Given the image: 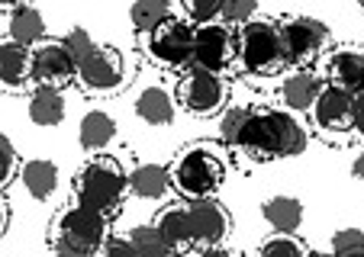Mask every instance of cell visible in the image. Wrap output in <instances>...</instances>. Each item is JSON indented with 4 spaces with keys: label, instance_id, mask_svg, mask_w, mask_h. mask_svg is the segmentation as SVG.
<instances>
[{
    "label": "cell",
    "instance_id": "cell-1",
    "mask_svg": "<svg viewBox=\"0 0 364 257\" xmlns=\"http://www.w3.org/2000/svg\"><path fill=\"white\" fill-rule=\"evenodd\" d=\"M235 148L255 161L296 158L306 148V128L287 109H252Z\"/></svg>",
    "mask_w": 364,
    "mask_h": 257
},
{
    "label": "cell",
    "instance_id": "cell-2",
    "mask_svg": "<svg viewBox=\"0 0 364 257\" xmlns=\"http://www.w3.org/2000/svg\"><path fill=\"white\" fill-rule=\"evenodd\" d=\"M107 241V216L90 206L71 203L48 229V248L55 257H97Z\"/></svg>",
    "mask_w": 364,
    "mask_h": 257
},
{
    "label": "cell",
    "instance_id": "cell-3",
    "mask_svg": "<svg viewBox=\"0 0 364 257\" xmlns=\"http://www.w3.org/2000/svg\"><path fill=\"white\" fill-rule=\"evenodd\" d=\"M171 187L178 190L187 203H200V199H213V193L223 187L226 177V164L220 161L210 145H187L178 151L171 164Z\"/></svg>",
    "mask_w": 364,
    "mask_h": 257
},
{
    "label": "cell",
    "instance_id": "cell-4",
    "mask_svg": "<svg viewBox=\"0 0 364 257\" xmlns=\"http://www.w3.org/2000/svg\"><path fill=\"white\" fill-rule=\"evenodd\" d=\"M75 199L81 206L110 216L119 203H123L126 190H129V174L119 168L117 158H90L87 164H81V170L75 174Z\"/></svg>",
    "mask_w": 364,
    "mask_h": 257
},
{
    "label": "cell",
    "instance_id": "cell-5",
    "mask_svg": "<svg viewBox=\"0 0 364 257\" xmlns=\"http://www.w3.org/2000/svg\"><path fill=\"white\" fill-rule=\"evenodd\" d=\"M235 45H239V68L248 75H274L287 65V55H284V39H281V23L274 20H252L239 29L235 35Z\"/></svg>",
    "mask_w": 364,
    "mask_h": 257
},
{
    "label": "cell",
    "instance_id": "cell-6",
    "mask_svg": "<svg viewBox=\"0 0 364 257\" xmlns=\"http://www.w3.org/2000/svg\"><path fill=\"white\" fill-rule=\"evenodd\" d=\"M193 42H197V26L184 16H171L149 35V55L165 68H193Z\"/></svg>",
    "mask_w": 364,
    "mask_h": 257
},
{
    "label": "cell",
    "instance_id": "cell-7",
    "mask_svg": "<svg viewBox=\"0 0 364 257\" xmlns=\"http://www.w3.org/2000/svg\"><path fill=\"white\" fill-rule=\"evenodd\" d=\"M229 100V84L220 75L200 68H187L178 84V103L193 116H210L220 113Z\"/></svg>",
    "mask_w": 364,
    "mask_h": 257
},
{
    "label": "cell",
    "instance_id": "cell-8",
    "mask_svg": "<svg viewBox=\"0 0 364 257\" xmlns=\"http://www.w3.org/2000/svg\"><path fill=\"white\" fill-rule=\"evenodd\" d=\"M281 39L290 65H309L329 45V26L313 16H290L281 23Z\"/></svg>",
    "mask_w": 364,
    "mask_h": 257
},
{
    "label": "cell",
    "instance_id": "cell-9",
    "mask_svg": "<svg viewBox=\"0 0 364 257\" xmlns=\"http://www.w3.org/2000/svg\"><path fill=\"white\" fill-rule=\"evenodd\" d=\"M239 55L235 45V33L226 23H210V26H197V42H193V68L220 75L229 68Z\"/></svg>",
    "mask_w": 364,
    "mask_h": 257
},
{
    "label": "cell",
    "instance_id": "cell-10",
    "mask_svg": "<svg viewBox=\"0 0 364 257\" xmlns=\"http://www.w3.org/2000/svg\"><path fill=\"white\" fill-rule=\"evenodd\" d=\"M77 77H81V84L90 94H113L117 87H123L126 77L123 55L110 45H97V52L77 68Z\"/></svg>",
    "mask_w": 364,
    "mask_h": 257
},
{
    "label": "cell",
    "instance_id": "cell-11",
    "mask_svg": "<svg viewBox=\"0 0 364 257\" xmlns=\"http://www.w3.org/2000/svg\"><path fill=\"white\" fill-rule=\"evenodd\" d=\"M71 77H77V65L71 61L68 48H65L62 42H42V45L33 48V81H36V87L62 90Z\"/></svg>",
    "mask_w": 364,
    "mask_h": 257
},
{
    "label": "cell",
    "instance_id": "cell-12",
    "mask_svg": "<svg viewBox=\"0 0 364 257\" xmlns=\"http://www.w3.org/2000/svg\"><path fill=\"white\" fill-rule=\"evenodd\" d=\"M326 84L351 97L364 94V45L345 42L332 48V55L326 58Z\"/></svg>",
    "mask_w": 364,
    "mask_h": 257
},
{
    "label": "cell",
    "instance_id": "cell-13",
    "mask_svg": "<svg viewBox=\"0 0 364 257\" xmlns=\"http://www.w3.org/2000/svg\"><path fill=\"white\" fill-rule=\"evenodd\" d=\"M313 122H316L323 132H329V136L355 132V97L332 87V84H326L316 106H313Z\"/></svg>",
    "mask_w": 364,
    "mask_h": 257
},
{
    "label": "cell",
    "instance_id": "cell-14",
    "mask_svg": "<svg viewBox=\"0 0 364 257\" xmlns=\"http://www.w3.org/2000/svg\"><path fill=\"white\" fill-rule=\"evenodd\" d=\"M187 212H191L193 241H197L200 248H220V241L229 235V212L223 209L216 199L187 203Z\"/></svg>",
    "mask_w": 364,
    "mask_h": 257
},
{
    "label": "cell",
    "instance_id": "cell-15",
    "mask_svg": "<svg viewBox=\"0 0 364 257\" xmlns=\"http://www.w3.org/2000/svg\"><path fill=\"white\" fill-rule=\"evenodd\" d=\"M0 81L7 90H23L33 81V48H23L16 42L0 45Z\"/></svg>",
    "mask_w": 364,
    "mask_h": 257
},
{
    "label": "cell",
    "instance_id": "cell-16",
    "mask_svg": "<svg viewBox=\"0 0 364 257\" xmlns=\"http://www.w3.org/2000/svg\"><path fill=\"white\" fill-rule=\"evenodd\" d=\"M7 35H10V42H16V45L36 48V45H42V42H46V20H42L39 10L26 7V4L10 7V13H7Z\"/></svg>",
    "mask_w": 364,
    "mask_h": 257
},
{
    "label": "cell",
    "instance_id": "cell-17",
    "mask_svg": "<svg viewBox=\"0 0 364 257\" xmlns=\"http://www.w3.org/2000/svg\"><path fill=\"white\" fill-rule=\"evenodd\" d=\"M155 229H159V235L165 238V244L174 251V254H181V251H187V248L197 244L193 241V229H191V212H187L184 203L168 206V209L159 216Z\"/></svg>",
    "mask_w": 364,
    "mask_h": 257
},
{
    "label": "cell",
    "instance_id": "cell-18",
    "mask_svg": "<svg viewBox=\"0 0 364 257\" xmlns=\"http://www.w3.org/2000/svg\"><path fill=\"white\" fill-rule=\"evenodd\" d=\"M326 84L319 81L316 75H309V71H296L294 77H287L281 87V100L287 109H296V113H303V109H313L319 100V94H323Z\"/></svg>",
    "mask_w": 364,
    "mask_h": 257
},
{
    "label": "cell",
    "instance_id": "cell-19",
    "mask_svg": "<svg viewBox=\"0 0 364 257\" xmlns=\"http://www.w3.org/2000/svg\"><path fill=\"white\" fill-rule=\"evenodd\" d=\"M136 116L149 126H171L174 122V97L165 87L151 84L136 97Z\"/></svg>",
    "mask_w": 364,
    "mask_h": 257
},
{
    "label": "cell",
    "instance_id": "cell-20",
    "mask_svg": "<svg viewBox=\"0 0 364 257\" xmlns=\"http://www.w3.org/2000/svg\"><path fill=\"white\" fill-rule=\"evenodd\" d=\"M117 136V119L103 109H90L81 119V128H77V142H81L84 151H100L113 142Z\"/></svg>",
    "mask_w": 364,
    "mask_h": 257
},
{
    "label": "cell",
    "instance_id": "cell-21",
    "mask_svg": "<svg viewBox=\"0 0 364 257\" xmlns=\"http://www.w3.org/2000/svg\"><path fill=\"white\" fill-rule=\"evenodd\" d=\"M20 183L26 187L29 197L36 199H48L58 187V168L46 158H33V161H23L20 170Z\"/></svg>",
    "mask_w": 364,
    "mask_h": 257
},
{
    "label": "cell",
    "instance_id": "cell-22",
    "mask_svg": "<svg viewBox=\"0 0 364 257\" xmlns=\"http://www.w3.org/2000/svg\"><path fill=\"white\" fill-rule=\"evenodd\" d=\"M129 190L139 199H161L171 190V170L165 164H142L129 174Z\"/></svg>",
    "mask_w": 364,
    "mask_h": 257
},
{
    "label": "cell",
    "instance_id": "cell-23",
    "mask_svg": "<svg viewBox=\"0 0 364 257\" xmlns=\"http://www.w3.org/2000/svg\"><path fill=\"white\" fill-rule=\"evenodd\" d=\"M262 212H264V222L277 235H294L303 222V203L296 197H271Z\"/></svg>",
    "mask_w": 364,
    "mask_h": 257
},
{
    "label": "cell",
    "instance_id": "cell-24",
    "mask_svg": "<svg viewBox=\"0 0 364 257\" xmlns=\"http://www.w3.org/2000/svg\"><path fill=\"white\" fill-rule=\"evenodd\" d=\"M29 119L36 126H58L65 119V97L55 87H36L29 97Z\"/></svg>",
    "mask_w": 364,
    "mask_h": 257
},
{
    "label": "cell",
    "instance_id": "cell-25",
    "mask_svg": "<svg viewBox=\"0 0 364 257\" xmlns=\"http://www.w3.org/2000/svg\"><path fill=\"white\" fill-rule=\"evenodd\" d=\"M171 7H168L165 0H139V4H132L129 7V20H132V29L142 35H151L155 29L161 26V23L171 20Z\"/></svg>",
    "mask_w": 364,
    "mask_h": 257
},
{
    "label": "cell",
    "instance_id": "cell-26",
    "mask_svg": "<svg viewBox=\"0 0 364 257\" xmlns=\"http://www.w3.org/2000/svg\"><path fill=\"white\" fill-rule=\"evenodd\" d=\"M129 241H132V248H136V257H171L174 254L165 244V238L159 235L155 225H139V229H132Z\"/></svg>",
    "mask_w": 364,
    "mask_h": 257
},
{
    "label": "cell",
    "instance_id": "cell-27",
    "mask_svg": "<svg viewBox=\"0 0 364 257\" xmlns=\"http://www.w3.org/2000/svg\"><path fill=\"white\" fill-rule=\"evenodd\" d=\"M255 257H309L300 238L294 235H271L262 241V248L255 251Z\"/></svg>",
    "mask_w": 364,
    "mask_h": 257
},
{
    "label": "cell",
    "instance_id": "cell-28",
    "mask_svg": "<svg viewBox=\"0 0 364 257\" xmlns=\"http://www.w3.org/2000/svg\"><path fill=\"white\" fill-rule=\"evenodd\" d=\"M223 4H226V0H184V20L193 23V26H210V23H220Z\"/></svg>",
    "mask_w": 364,
    "mask_h": 257
},
{
    "label": "cell",
    "instance_id": "cell-29",
    "mask_svg": "<svg viewBox=\"0 0 364 257\" xmlns=\"http://www.w3.org/2000/svg\"><path fill=\"white\" fill-rule=\"evenodd\" d=\"M248 116H252V106H229L226 113H223V119H220V136H223V142L232 145V148L239 145L242 128H245Z\"/></svg>",
    "mask_w": 364,
    "mask_h": 257
},
{
    "label": "cell",
    "instance_id": "cell-30",
    "mask_svg": "<svg viewBox=\"0 0 364 257\" xmlns=\"http://www.w3.org/2000/svg\"><path fill=\"white\" fill-rule=\"evenodd\" d=\"M62 45L68 48L71 61H75L77 68H81L84 61H87L90 55L97 52V42L90 39V33H87V29H84V26H75V29H71V33H68V35H65V39H62Z\"/></svg>",
    "mask_w": 364,
    "mask_h": 257
},
{
    "label": "cell",
    "instance_id": "cell-31",
    "mask_svg": "<svg viewBox=\"0 0 364 257\" xmlns=\"http://www.w3.org/2000/svg\"><path fill=\"white\" fill-rule=\"evenodd\" d=\"M20 170H23V161H20V155H16L14 142H10V138H0V187L7 190L10 183L20 177Z\"/></svg>",
    "mask_w": 364,
    "mask_h": 257
},
{
    "label": "cell",
    "instance_id": "cell-32",
    "mask_svg": "<svg viewBox=\"0 0 364 257\" xmlns=\"http://www.w3.org/2000/svg\"><path fill=\"white\" fill-rule=\"evenodd\" d=\"M255 13H258V4H252V0H226L220 23H226V26H245V23L255 20Z\"/></svg>",
    "mask_w": 364,
    "mask_h": 257
},
{
    "label": "cell",
    "instance_id": "cell-33",
    "mask_svg": "<svg viewBox=\"0 0 364 257\" xmlns=\"http://www.w3.org/2000/svg\"><path fill=\"white\" fill-rule=\"evenodd\" d=\"M364 251V231L358 229H338L332 235V257H351Z\"/></svg>",
    "mask_w": 364,
    "mask_h": 257
},
{
    "label": "cell",
    "instance_id": "cell-34",
    "mask_svg": "<svg viewBox=\"0 0 364 257\" xmlns=\"http://www.w3.org/2000/svg\"><path fill=\"white\" fill-rule=\"evenodd\" d=\"M97 257H136V248L129 238H107Z\"/></svg>",
    "mask_w": 364,
    "mask_h": 257
},
{
    "label": "cell",
    "instance_id": "cell-35",
    "mask_svg": "<svg viewBox=\"0 0 364 257\" xmlns=\"http://www.w3.org/2000/svg\"><path fill=\"white\" fill-rule=\"evenodd\" d=\"M355 132L364 136V94L355 97Z\"/></svg>",
    "mask_w": 364,
    "mask_h": 257
},
{
    "label": "cell",
    "instance_id": "cell-36",
    "mask_svg": "<svg viewBox=\"0 0 364 257\" xmlns=\"http://www.w3.org/2000/svg\"><path fill=\"white\" fill-rule=\"evenodd\" d=\"M0 231H4V235L10 231V203L7 199H4V212H0Z\"/></svg>",
    "mask_w": 364,
    "mask_h": 257
},
{
    "label": "cell",
    "instance_id": "cell-37",
    "mask_svg": "<svg viewBox=\"0 0 364 257\" xmlns=\"http://www.w3.org/2000/svg\"><path fill=\"white\" fill-rule=\"evenodd\" d=\"M197 257H232V254H229L226 248H203Z\"/></svg>",
    "mask_w": 364,
    "mask_h": 257
},
{
    "label": "cell",
    "instance_id": "cell-38",
    "mask_svg": "<svg viewBox=\"0 0 364 257\" xmlns=\"http://www.w3.org/2000/svg\"><path fill=\"white\" fill-rule=\"evenodd\" d=\"M351 174H355L358 180H364V151L355 158V164H351Z\"/></svg>",
    "mask_w": 364,
    "mask_h": 257
},
{
    "label": "cell",
    "instance_id": "cell-39",
    "mask_svg": "<svg viewBox=\"0 0 364 257\" xmlns=\"http://www.w3.org/2000/svg\"><path fill=\"white\" fill-rule=\"evenodd\" d=\"M351 257H364V251H358V254H351Z\"/></svg>",
    "mask_w": 364,
    "mask_h": 257
}]
</instances>
